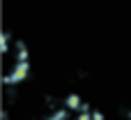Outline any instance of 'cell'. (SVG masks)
<instances>
[{
    "mask_svg": "<svg viewBox=\"0 0 131 120\" xmlns=\"http://www.w3.org/2000/svg\"><path fill=\"white\" fill-rule=\"evenodd\" d=\"M76 120H92V109H81L76 113Z\"/></svg>",
    "mask_w": 131,
    "mask_h": 120,
    "instance_id": "cell-5",
    "label": "cell"
},
{
    "mask_svg": "<svg viewBox=\"0 0 131 120\" xmlns=\"http://www.w3.org/2000/svg\"><path fill=\"white\" fill-rule=\"evenodd\" d=\"M64 106H67L69 111L78 113V111H81V106H83V99H81V95H78V93H69V95L64 97Z\"/></svg>",
    "mask_w": 131,
    "mask_h": 120,
    "instance_id": "cell-4",
    "label": "cell"
},
{
    "mask_svg": "<svg viewBox=\"0 0 131 120\" xmlns=\"http://www.w3.org/2000/svg\"><path fill=\"white\" fill-rule=\"evenodd\" d=\"M2 120H9V111H7V109L2 111Z\"/></svg>",
    "mask_w": 131,
    "mask_h": 120,
    "instance_id": "cell-9",
    "label": "cell"
},
{
    "mask_svg": "<svg viewBox=\"0 0 131 120\" xmlns=\"http://www.w3.org/2000/svg\"><path fill=\"white\" fill-rule=\"evenodd\" d=\"M28 76H30V60H25V62H14V67H12L7 74H2V86H18V83H23Z\"/></svg>",
    "mask_w": 131,
    "mask_h": 120,
    "instance_id": "cell-1",
    "label": "cell"
},
{
    "mask_svg": "<svg viewBox=\"0 0 131 120\" xmlns=\"http://www.w3.org/2000/svg\"><path fill=\"white\" fill-rule=\"evenodd\" d=\"M122 116H124L127 120H131V109H122Z\"/></svg>",
    "mask_w": 131,
    "mask_h": 120,
    "instance_id": "cell-7",
    "label": "cell"
},
{
    "mask_svg": "<svg viewBox=\"0 0 131 120\" xmlns=\"http://www.w3.org/2000/svg\"><path fill=\"white\" fill-rule=\"evenodd\" d=\"M14 62H25L30 60V51H28V44L23 39H14Z\"/></svg>",
    "mask_w": 131,
    "mask_h": 120,
    "instance_id": "cell-2",
    "label": "cell"
},
{
    "mask_svg": "<svg viewBox=\"0 0 131 120\" xmlns=\"http://www.w3.org/2000/svg\"><path fill=\"white\" fill-rule=\"evenodd\" d=\"M44 120H60V118H58L55 113H51V116H46V118H44Z\"/></svg>",
    "mask_w": 131,
    "mask_h": 120,
    "instance_id": "cell-8",
    "label": "cell"
},
{
    "mask_svg": "<svg viewBox=\"0 0 131 120\" xmlns=\"http://www.w3.org/2000/svg\"><path fill=\"white\" fill-rule=\"evenodd\" d=\"M92 120H106V116H104L99 109H92Z\"/></svg>",
    "mask_w": 131,
    "mask_h": 120,
    "instance_id": "cell-6",
    "label": "cell"
},
{
    "mask_svg": "<svg viewBox=\"0 0 131 120\" xmlns=\"http://www.w3.org/2000/svg\"><path fill=\"white\" fill-rule=\"evenodd\" d=\"M12 49H14V37H12L9 30H5V32L0 35V53H2V56H9Z\"/></svg>",
    "mask_w": 131,
    "mask_h": 120,
    "instance_id": "cell-3",
    "label": "cell"
}]
</instances>
